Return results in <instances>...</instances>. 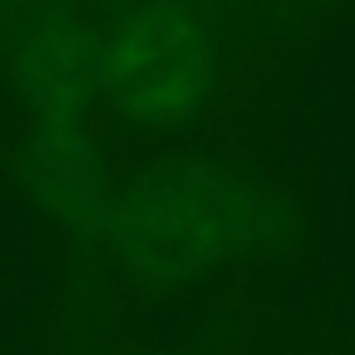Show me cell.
<instances>
[{
    "instance_id": "7a4b0ae2",
    "label": "cell",
    "mask_w": 355,
    "mask_h": 355,
    "mask_svg": "<svg viewBox=\"0 0 355 355\" xmlns=\"http://www.w3.org/2000/svg\"><path fill=\"white\" fill-rule=\"evenodd\" d=\"M215 37L187 3H147L97 50V91L128 125L172 131L193 122L215 87Z\"/></svg>"
},
{
    "instance_id": "6da1fadb",
    "label": "cell",
    "mask_w": 355,
    "mask_h": 355,
    "mask_svg": "<svg viewBox=\"0 0 355 355\" xmlns=\"http://www.w3.org/2000/svg\"><path fill=\"white\" fill-rule=\"evenodd\" d=\"M296 231L293 200L262 175L178 156L112 187L97 240L131 277L166 290L281 250Z\"/></svg>"
},
{
    "instance_id": "3957f363",
    "label": "cell",
    "mask_w": 355,
    "mask_h": 355,
    "mask_svg": "<svg viewBox=\"0 0 355 355\" xmlns=\"http://www.w3.org/2000/svg\"><path fill=\"white\" fill-rule=\"evenodd\" d=\"M35 159V181L44 206L53 209L66 225L97 237L112 184L91 137L78 128V122L44 125Z\"/></svg>"
}]
</instances>
